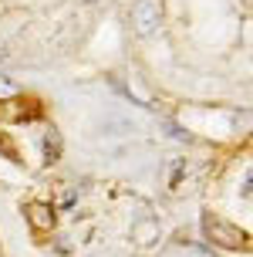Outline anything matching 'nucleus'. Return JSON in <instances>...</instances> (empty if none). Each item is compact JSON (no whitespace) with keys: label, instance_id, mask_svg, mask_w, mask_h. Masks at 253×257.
<instances>
[{"label":"nucleus","instance_id":"obj_1","mask_svg":"<svg viewBox=\"0 0 253 257\" xmlns=\"http://www.w3.org/2000/svg\"><path fill=\"white\" fill-rule=\"evenodd\" d=\"M202 230H206V237H209V240L229 247V250L246 247V233H243L240 227H229L226 220H219V217H202Z\"/></svg>","mask_w":253,"mask_h":257},{"label":"nucleus","instance_id":"obj_2","mask_svg":"<svg viewBox=\"0 0 253 257\" xmlns=\"http://www.w3.org/2000/svg\"><path fill=\"white\" fill-rule=\"evenodd\" d=\"M132 24H135V31H139L142 38L155 34L159 24H162V7L155 0H135L132 4Z\"/></svg>","mask_w":253,"mask_h":257},{"label":"nucleus","instance_id":"obj_3","mask_svg":"<svg viewBox=\"0 0 253 257\" xmlns=\"http://www.w3.org/2000/svg\"><path fill=\"white\" fill-rule=\"evenodd\" d=\"M27 220H31V227H38V230H51L54 227V210L44 203H31L27 206Z\"/></svg>","mask_w":253,"mask_h":257},{"label":"nucleus","instance_id":"obj_4","mask_svg":"<svg viewBox=\"0 0 253 257\" xmlns=\"http://www.w3.org/2000/svg\"><path fill=\"white\" fill-rule=\"evenodd\" d=\"M58 156H61V136H58V132H54V128H51L48 136H44V163H58Z\"/></svg>","mask_w":253,"mask_h":257},{"label":"nucleus","instance_id":"obj_5","mask_svg":"<svg viewBox=\"0 0 253 257\" xmlns=\"http://www.w3.org/2000/svg\"><path fill=\"white\" fill-rule=\"evenodd\" d=\"M155 230H159L155 223H142V227H139V230H135V233H139V237H142V244H149V237H152V233H155Z\"/></svg>","mask_w":253,"mask_h":257},{"label":"nucleus","instance_id":"obj_6","mask_svg":"<svg viewBox=\"0 0 253 257\" xmlns=\"http://www.w3.org/2000/svg\"><path fill=\"white\" fill-rule=\"evenodd\" d=\"M182 166H186L182 159H176V163H172V176H169V186H176V183H179V176H182Z\"/></svg>","mask_w":253,"mask_h":257},{"label":"nucleus","instance_id":"obj_7","mask_svg":"<svg viewBox=\"0 0 253 257\" xmlns=\"http://www.w3.org/2000/svg\"><path fill=\"white\" fill-rule=\"evenodd\" d=\"M0 58H4V48H0Z\"/></svg>","mask_w":253,"mask_h":257}]
</instances>
